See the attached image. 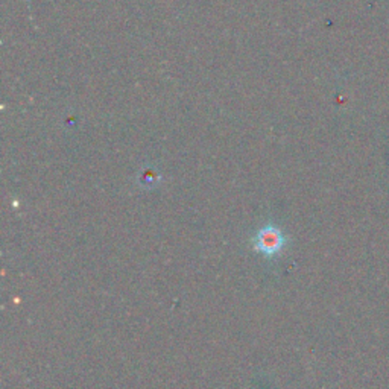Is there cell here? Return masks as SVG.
Returning <instances> with one entry per match:
<instances>
[{
	"instance_id": "cell-1",
	"label": "cell",
	"mask_w": 389,
	"mask_h": 389,
	"mask_svg": "<svg viewBox=\"0 0 389 389\" xmlns=\"http://www.w3.org/2000/svg\"><path fill=\"white\" fill-rule=\"evenodd\" d=\"M286 245L284 234L277 228L268 225L263 227L254 238V250L263 254L265 257H274L277 255Z\"/></svg>"
}]
</instances>
